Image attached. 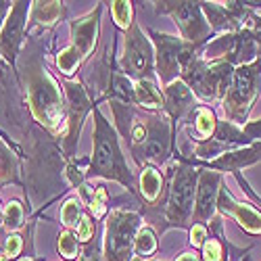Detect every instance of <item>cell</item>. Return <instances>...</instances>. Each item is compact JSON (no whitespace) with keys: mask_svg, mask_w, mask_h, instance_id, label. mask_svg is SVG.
<instances>
[{"mask_svg":"<svg viewBox=\"0 0 261 261\" xmlns=\"http://www.w3.org/2000/svg\"><path fill=\"white\" fill-rule=\"evenodd\" d=\"M23 71L28 86V102L34 119L40 125H44L50 134H59V129L67 127V119H65L67 105L63 100L59 84L46 71V65L38 57L30 63L25 61Z\"/></svg>","mask_w":261,"mask_h":261,"instance_id":"6da1fadb","label":"cell"},{"mask_svg":"<svg viewBox=\"0 0 261 261\" xmlns=\"http://www.w3.org/2000/svg\"><path fill=\"white\" fill-rule=\"evenodd\" d=\"M86 178H107L123 184L129 192H136L134 178L129 173L125 159L119 148V138L115 129L105 119V115L94 107V153L92 163L86 171Z\"/></svg>","mask_w":261,"mask_h":261,"instance_id":"7a4b0ae2","label":"cell"},{"mask_svg":"<svg viewBox=\"0 0 261 261\" xmlns=\"http://www.w3.org/2000/svg\"><path fill=\"white\" fill-rule=\"evenodd\" d=\"M173 178L169 186V197L165 203V226L167 228H190L194 217V197H197V182H199V167L186 161H180L171 169Z\"/></svg>","mask_w":261,"mask_h":261,"instance_id":"3957f363","label":"cell"},{"mask_svg":"<svg viewBox=\"0 0 261 261\" xmlns=\"http://www.w3.org/2000/svg\"><path fill=\"white\" fill-rule=\"evenodd\" d=\"M192 94H197L205 102H217L226 98L232 80H234V67L230 63L217 61V63H207L199 57H194V61L182 71L180 77Z\"/></svg>","mask_w":261,"mask_h":261,"instance_id":"277c9868","label":"cell"},{"mask_svg":"<svg viewBox=\"0 0 261 261\" xmlns=\"http://www.w3.org/2000/svg\"><path fill=\"white\" fill-rule=\"evenodd\" d=\"M259 90H261V61L234 69L232 86L222 102V109L230 123L245 125L253 109V102L259 96Z\"/></svg>","mask_w":261,"mask_h":261,"instance_id":"5b68a950","label":"cell"},{"mask_svg":"<svg viewBox=\"0 0 261 261\" xmlns=\"http://www.w3.org/2000/svg\"><path fill=\"white\" fill-rule=\"evenodd\" d=\"M148 36L155 44V67H157V75L159 82L163 86H169L171 82H176L182 77V71L188 67V65L197 57V48L190 44V42L169 36V34H161L155 30H148Z\"/></svg>","mask_w":261,"mask_h":261,"instance_id":"8992f818","label":"cell"},{"mask_svg":"<svg viewBox=\"0 0 261 261\" xmlns=\"http://www.w3.org/2000/svg\"><path fill=\"white\" fill-rule=\"evenodd\" d=\"M138 230V213L125 209H113L109 213L105 228V261H132Z\"/></svg>","mask_w":261,"mask_h":261,"instance_id":"52a82bcc","label":"cell"},{"mask_svg":"<svg viewBox=\"0 0 261 261\" xmlns=\"http://www.w3.org/2000/svg\"><path fill=\"white\" fill-rule=\"evenodd\" d=\"M173 134H176V125L171 119L161 113H148V136L146 142L138 148H132V157L138 165H163L171 150H173Z\"/></svg>","mask_w":261,"mask_h":261,"instance_id":"ba28073f","label":"cell"},{"mask_svg":"<svg viewBox=\"0 0 261 261\" xmlns=\"http://www.w3.org/2000/svg\"><path fill=\"white\" fill-rule=\"evenodd\" d=\"M155 11L161 15H171L176 25L182 32V40L190 42L194 46H203L209 38H213V32L207 23V19L201 11V3H153Z\"/></svg>","mask_w":261,"mask_h":261,"instance_id":"9c48e42d","label":"cell"},{"mask_svg":"<svg viewBox=\"0 0 261 261\" xmlns=\"http://www.w3.org/2000/svg\"><path fill=\"white\" fill-rule=\"evenodd\" d=\"M63 90H65V96H67V134H65L61 148H63L65 157H67V161H73L75 146H77V140L82 134V123H84L86 115L94 111L96 102L90 100L88 90H86L84 84H80V82L67 80L63 84Z\"/></svg>","mask_w":261,"mask_h":261,"instance_id":"30bf717a","label":"cell"},{"mask_svg":"<svg viewBox=\"0 0 261 261\" xmlns=\"http://www.w3.org/2000/svg\"><path fill=\"white\" fill-rule=\"evenodd\" d=\"M119 69L132 80H153L150 71L155 69V55L148 38L142 34L134 21L132 28L125 32V50L119 61Z\"/></svg>","mask_w":261,"mask_h":261,"instance_id":"8fae6325","label":"cell"},{"mask_svg":"<svg viewBox=\"0 0 261 261\" xmlns=\"http://www.w3.org/2000/svg\"><path fill=\"white\" fill-rule=\"evenodd\" d=\"M222 190V173L199 167V182H197V197H194V224L209 226V222L215 217L217 199Z\"/></svg>","mask_w":261,"mask_h":261,"instance_id":"7c38bea8","label":"cell"},{"mask_svg":"<svg viewBox=\"0 0 261 261\" xmlns=\"http://www.w3.org/2000/svg\"><path fill=\"white\" fill-rule=\"evenodd\" d=\"M176 159L178 161H186L194 167H205V169H213V171H230V173H241L243 167H249V165H255L261 161V142L257 144H251V146H245V148H236V150H230V153H224L222 157H217L213 161H194V159H186L184 155L176 153Z\"/></svg>","mask_w":261,"mask_h":261,"instance_id":"4fadbf2b","label":"cell"},{"mask_svg":"<svg viewBox=\"0 0 261 261\" xmlns=\"http://www.w3.org/2000/svg\"><path fill=\"white\" fill-rule=\"evenodd\" d=\"M32 3H13V9L7 15V21L3 30H0V55L5 57L7 63H15L17 50L23 40V30H25V17L30 11Z\"/></svg>","mask_w":261,"mask_h":261,"instance_id":"5bb4252c","label":"cell"},{"mask_svg":"<svg viewBox=\"0 0 261 261\" xmlns=\"http://www.w3.org/2000/svg\"><path fill=\"white\" fill-rule=\"evenodd\" d=\"M102 5L105 3H98V7L94 11H90L88 15H84L80 19H75V21H71V46L82 55V59H88L94 53Z\"/></svg>","mask_w":261,"mask_h":261,"instance_id":"9a60e30c","label":"cell"},{"mask_svg":"<svg viewBox=\"0 0 261 261\" xmlns=\"http://www.w3.org/2000/svg\"><path fill=\"white\" fill-rule=\"evenodd\" d=\"M217 209H220L224 215H232L245 232L261 236V211H257L251 203L234 201L232 194L226 188H222L220 199H217Z\"/></svg>","mask_w":261,"mask_h":261,"instance_id":"2e32d148","label":"cell"},{"mask_svg":"<svg viewBox=\"0 0 261 261\" xmlns=\"http://www.w3.org/2000/svg\"><path fill=\"white\" fill-rule=\"evenodd\" d=\"M194 109V94L182 80L171 82L163 90V111L171 119L173 125L184 121Z\"/></svg>","mask_w":261,"mask_h":261,"instance_id":"e0dca14e","label":"cell"},{"mask_svg":"<svg viewBox=\"0 0 261 261\" xmlns=\"http://www.w3.org/2000/svg\"><path fill=\"white\" fill-rule=\"evenodd\" d=\"M211 228V236L207 238V243L203 245V255L201 261H230L232 253H238L224 236V224L222 217H213L209 222Z\"/></svg>","mask_w":261,"mask_h":261,"instance_id":"ac0fdd59","label":"cell"},{"mask_svg":"<svg viewBox=\"0 0 261 261\" xmlns=\"http://www.w3.org/2000/svg\"><path fill=\"white\" fill-rule=\"evenodd\" d=\"M188 121L192 125L188 132L194 138V142H203V140L213 138L215 127H217V117L209 107H194L192 113L188 115Z\"/></svg>","mask_w":261,"mask_h":261,"instance_id":"d6986e66","label":"cell"},{"mask_svg":"<svg viewBox=\"0 0 261 261\" xmlns=\"http://www.w3.org/2000/svg\"><path fill=\"white\" fill-rule=\"evenodd\" d=\"M134 88H136V105L138 107H142L148 113L163 111V94L153 80H138V82H134Z\"/></svg>","mask_w":261,"mask_h":261,"instance_id":"ffe728a7","label":"cell"},{"mask_svg":"<svg viewBox=\"0 0 261 261\" xmlns=\"http://www.w3.org/2000/svg\"><path fill=\"white\" fill-rule=\"evenodd\" d=\"M32 5H34V21L44 30L55 28L67 13V5L57 3V0L55 3H32Z\"/></svg>","mask_w":261,"mask_h":261,"instance_id":"44dd1931","label":"cell"},{"mask_svg":"<svg viewBox=\"0 0 261 261\" xmlns=\"http://www.w3.org/2000/svg\"><path fill=\"white\" fill-rule=\"evenodd\" d=\"M82 192V201L88 205V211L94 215V220H100V217L107 213V203H109V192L105 190V186H80Z\"/></svg>","mask_w":261,"mask_h":261,"instance_id":"7402d4cb","label":"cell"},{"mask_svg":"<svg viewBox=\"0 0 261 261\" xmlns=\"http://www.w3.org/2000/svg\"><path fill=\"white\" fill-rule=\"evenodd\" d=\"M161 188H163V173H159V169L153 167V165L142 167V173H140L142 201L155 203L159 199V194H161Z\"/></svg>","mask_w":261,"mask_h":261,"instance_id":"603a6c76","label":"cell"},{"mask_svg":"<svg viewBox=\"0 0 261 261\" xmlns=\"http://www.w3.org/2000/svg\"><path fill=\"white\" fill-rule=\"evenodd\" d=\"M7 182L19 184V163L17 157L9 150V146H0V184Z\"/></svg>","mask_w":261,"mask_h":261,"instance_id":"cb8c5ba5","label":"cell"},{"mask_svg":"<svg viewBox=\"0 0 261 261\" xmlns=\"http://www.w3.org/2000/svg\"><path fill=\"white\" fill-rule=\"evenodd\" d=\"M157 251V234L153 228H140L134 241V255L138 259H148Z\"/></svg>","mask_w":261,"mask_h":261,"instance_id":"d4e9b609","label":"cell"},{"mask_svg":"<svg viewBox=\"0 0 261 261\" xmlns=\"http://www.w3.org/2000/svg\"><path fill=\"white\" fill-rule=\"evenodd\" d=\"M82 55L69 44L67 48H63L59 55H57V67L59 71L65 75V77H71L77 69H80V65H82Z\"/></svg>","mask_w":261,"mask_h":261,"instance_id":"484cf974","label":"cell"},{"mask_svg":"<svg viewBox=\"0 0 261 261\" xmlns=\"http://www.w3.org/2000/svg\"><path fill=\"white\" fill-rule=\"evenodd\" d=\"M82 217H84V211H82V201L80 199H69V201L63 203L61 224L65 226V230H77Z\"/></svg>","mask_w":261,"mask_h":261,"instance_id":"4316f807","label":"cell"},{"mask_svg":"<svg viewBox=\"0 0 261 261\" xmlns=\"http://www.w3.org/2000/svg\"><path fill=\"white\" fill-rule=\"evenodd\" d=\"M111 17L119 30H129L134 23V3H125V0H115L111 3Z\"/></svg>","mask_w":261,"mask_h":261,"instance_id":"83f0119b","label":"cell"},{"mask_svg":"<svg viewBox=\"0 0 261 261\" xmlns=\"http://www.w3.org/2000/svg\"><path fill=\"white\" fill-rule=\"evenodd\" d=\"M57 249H59V255L63 259H67V261L77 259V255L82 253L80 251V241H77V236L71 230L59 232V236H57Z\"/></svg>","mask_w":261,"mask_h":261,"instance_id":"f1b7e54d","label":"cell"},{"mask_svg":"<svg viewBox=\"0 0 261 261\" xmlns=\"http://www.w3.org/2000/svg\"><path fill=\"white\" fill-rule=\"evenodd\" d=\"M25 222V209L19 201H9V205L5 207V215H3V224L9 232H15L23 226Z\"/></svg>","mask_w":261,"mask_h":261,"instance_id":"f546056e","label":"cell"},{"mask_svg":"<svg viewBox=\"0 0 261 261\" xmlns=\"http://www.w3.org/2000/svg\"><path fill=\"white\" fill-rule=\"evenodd\" d=\"M77 241L80 243H90L92 241V238L96 236V224L92 222V217L90 215H86L84 213V217H82V222H80V226H77Z\"/></svg>","mask_w":261,"mask_h":261,"instance_id":"4dcf8cb0","label":"cell"},{"mask_svg":"<svg viewBox=\"0 0 261 261\" xmlns=\"http://www.w3.org/2000/svg\"><path fill=\"white\" fill-rule=\"evenodd\" d=\"M80 261H102V255H100V243L98 238L94 236L90 243H86L82 253H80Z\"/></svg>","mask_w":261,"mask_h":261,"instance_id":"1f68e13d","label":"cell"},{"mask_svg":"<svg viewBox=\"0 0 261 261\" xmlns=\"http://www.w3.org/2000/svg\"><path fill=\"white\" fill-rule=\"evenodd\" d=\"M21 247H23V236L9 234L7 243H5V257L7 259H17L19 253H21Z\"/></svg>","mask_w":261,"mask_h":261,"instance_id":"d6a6232c","label":"cell"},{"mask_svg":"<svg viewBox=\"0 0 261 261\" xmlns=\"http://www.w3.org/2000/svg\"><path fill=\"white\" fill-rule=\"evenodd\" d=\"M207 238H209V234H207V226H203V224H194V226H190V243H192V247L194 249H203V245L207 243Z\"/></svg>","mask_w":261,"mask_h":261,"instance_id":"836d02e7","label":"cell"},{"mask_svg":"<svg viewBox=\"0 0 261 261\" xmlns=\"http://www.w3.org/2000/svg\"><path fill=\"white\" fill-rule=\"evenodd\" d=\"M11 9H13L11 3H0V30H3V25H5V23H3V19L9 15ZM0 73H3V69H0Z\"/></svg>","mask_w":261,"mask_h":261,"instance_id":"e575fe53","label":"cell"},{"mask_svg":"<svg viewBox=\"0 0 261 261\" xmlns=\"http://www.w3.org/2000/svg\"><path fill=\"white\" fill-rule=\"evenodd\" d=\"M176 261H201V257L197 253H182Z\"/></svg>","mask_w":261,"mask_h":261,"instance_id":"d590c367","label":"cell"},{"mask_svg":"<svg viewBox=\"0 0 261 261\" xmlns=\"http://www.w3.org/2000/svg\"><path fill=\"white\" fill-rule=\"evenodd\" d=\"M21 261H44L42 257H36V259H21Z\"/></svg>","mask_w":261,"mask_h":261,"instance_id":"8d00e7d4","label":"cell"},{"mask_svg":"<svg viewBox=\"0 0 261 261\" xmlns=\"http://www.w3.org/2000/svg\"><path fill=\"white\" fill-rule=\"evenodd\" d=\"M241 261H251V257H249V255H245V257H241Z\"/></svg>","mask_w":261,"mask_h":261,"instance_id":"74e56055","label":"cell"},{"mask_svg":"<svg viewBox=\"0 0 261 261\" xmlns=\"http://www.w3.org/2000/svg\"><path fill=\"white\" fill-rule=\"evenodd\" d=\"M3 215H5V211H3V207H0V222H3Z\"/></svg>","mask_w":261,"mask_h":261,"instance_id":"f35d334b","label":"cell"},{"mask_svg":"<svg viewBox=\"0 0 261 261\" xmlns=\"http://www.w3.org/2000/svg\"><path fill=\"white\" fill-rule=\"evenodd\" d=\"M0 261H9V259H7L5 255H0Z\"/></svg>","mask_w":261,"mask_h":261,"instance_id":"ab89813d","label":"cell"},{"mask_svg":"<svg viewBox=\"0 0 261 261\" xmlns=\"http://www.w3.org/2000/svg\"><path fill=\"white\" fill-rule=\"evenodd\" d=\"M132 261H144V259H132Z\"/></svg>","mask_w":261,"mask_h":261,"instance_id":"60d3db41","label":"cell"}]
</instances>
